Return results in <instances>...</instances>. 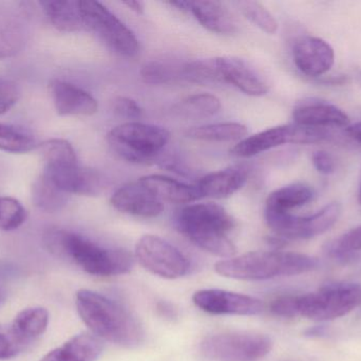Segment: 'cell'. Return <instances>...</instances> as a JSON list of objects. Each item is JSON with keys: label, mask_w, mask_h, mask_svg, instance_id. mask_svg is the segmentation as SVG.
<instances>
[{"label": "cell", "mask_w": 361, "mask_h": 361, "mask_svg": "<svg viewBox=\"0 0 361 361\" xmlns=\"http://www.w3.org/2000/svg\"><path fill=\"white\" fill-rule=\"evenodd\" d=\"M76 309L91 334L118 347L133 349L145 341L141 322L124 307L99 292H76Z\"/></svg>", "instance_id": "6da1fadb"}, {"label": "cell", "mask_w": 361, "mask_h": 361, "mask_svg": "<svg viewBox=\"0 0 361 361\" xmlns=\"http://www.w3.org/2000/svg\"><path fill=\"white\" fill-rule=\"evenodd\" d=\"M47 249L67 259L89 275L114 277L129 273L133 256L126 250L106 248L78 233L63 229H50L44 235Z\"/></svg>", "instance_id": "7a4b0ae2"}, {"label": "cell", "mask_w": 361, "mask_h": 361, "mask_svg": "<svg viewBox=\"0 0 361 361\" xmlns=\"http://www.w3.org/2000/svg\"><path fill=\"white\" fill-rule=\"evenodd\" d=\"M178 228L191 243L221 258H233L237 248L228 237L235 228L233 216L216 203H195L180 210Z\"/></svg>", "instance_id": "3957f363"}, {"label": "cell", "mask_w": 361, "mask_h": 361, "mask_svg": "<svg viewBox=\"0 0 361 361\" xmlns=\"http://www.w3.org/2000/svg\"><path fill=\"white\" fill-rule=\"evenodd\" d=\"M318 266L315 258L298 252L252 251L220 261L214 271L231 279L261 281L310 273Z\"/></svg>", "instance_id": "277c9868"}, {"label": "cell", "mask_w": 361, "mask_h": 361, "mask_svg": "<svg viewBox=\"0 0 361 361\" xmlns=\"http://www.w3.org/2000/svg\"><path fill=\"white\" fill-rule=\"evenodd\" d=\"M361 305V285L350 282L329 283L317 292L295 296L296 317L331 321L353 312Z\"/></svg>", "instance_id": "5b68a950"}, {"label": "cell", "mask_w": 361, "mask_h": 361, "mask_svg": "<svg viewBox=\"0 0 361 361\" xmlns=\"http://www.w3.org/2000/svg\"><path fill=\"white\" fill-rule=\"evenodd\" d=\"M171 133L164 127L141 122H127L108 134L114 150L130 162L154 160L169 143Z\"/></svg>", "instance_id": "8992f818"}, {"label": "cell", "mask_w": 361, "mask_h": 361, "mask_svg": "<svg viewBox=\"0 0 361 361\" xmlns=\"http://www.w3.org/2000/svg\"><path fill=\"white\" fill-rule=\"evenodd\" d=\"M273 349L269 336L255 332H228L202 341V354L214 361H260Z\"/></svg>", "instance_id": "52a82bcc"}, {"label": "cell", "mask_w": 361, "mask_h": 361, "mask_svg": "<svg viewBox=\"0 0 361 361\" xmlns=\"http://www.w3.org/2000/svg\"><path fill=\"white\" fill-rule=\"evenodd\" d=\"M339 203H331L311 215L264 210L265 223L274 233L286 239H310L330 230L341 218Z\"/></svg>", "instance_id": "ba28073f"}, {"label": "cell", "mask_w": 361, "mask_h": 361, "mask_svg": "<svg viewBox=\"0 0 361 361\" xmlns=\"http://www.w3.org/2000/svg\"><path fill=\"white\" fill-rule=\"evenodd\" d=\"M85 28L94 32L118 54L133 57L139 53L137 36L114 13L97 1H80Z\"/></svg>", "instance_id": "9c48e42d"}, {"label": "cell", "mask_w": 361, "mask_h": 361, "mask_svg": "<svg viewBox=\"0 0 361 361\" xmlns=\"http://www.w3.org/2000/svg\"><path fill=\"white\" fill-rule=\"evenodd\" d=\"M135 256L144 268L164 279H179L190 269V263L178 248L156 235L139 239Z\"/></svg>", "instance_id": "30bf717a"}, {"label": "cell", "mask_w": 361, "mask_h": 361, "mask_svg": "<svg viewBox=\"0 0 361 361\" xmlns=\"http://www.w3.org/2000/svg\"><path fill=\"white\" fill-rule=\"evenodd\" d=\"M192 301L201 311L212 315L255 316L263 311L262 301L247 295L222 290H202Z\"/></svg>", "instance_id": "8fae6325"}, {"label": "cell", "mask_w": 361, "mask_h": 361, "mask_svg": "<svg viewBox=\"0 0 361 361\" xmlns=\"http://www.w3.org/2000/svg\"><path fill=\"white\" fill-rule=\"evenodd\" d=\"M44 174L66 194L95 196L104 189L101 174L78 162L44 167Z\"/></svg>", "instance_id": "7c38bea8"}, {"label": "cell", "mask_w": 361, "mask_h": 361, "mask_svg": "<svg viewBox=\"0 0 361 361\" xmlns=\"http://www.w3.org/2000/svg\"><path fill=\"white\" fill-rule=\"evenodd\" d=\"M293 59L301 73L310 78H319L334 65L335 52L333 47L322 38L305 36L295 42Z\"/></svg>", "instance_id": "4fadbf2b"}, {"label": "cell", "mask_w": 361, "mask_h": 361, "mask_svg": "<svg viewBox=\"0 0 361 361\" xmlns=\"http://www.w3.org/2000/svg\"><path fill=\"white\" fill-rule=\"evenodd\" d=\"M110 201L118 211L140 218H156L164 209L162 201L139 180L116 190Z\"/></svg>", "instance_id": "5bb4252c"}, {"label": "cell", "mask_w": 361, "mask_h": 361, "mask_svg": "<svg viewBox=\"0 0 361 361\" xmlns=\"http://www.w3.org/2000/svg\"><path fill=\"white\" fill-rule=\"evenodd\" d=\"M50 93L59 116H93L99 108L90 93L66 81L53 80Z\"/></svg>", "instance_id": "9a60e30c"}, {"label": "cell", "mask_w": 361, "mask_h": 361, "mask_svg": "<svg viewBox=\"0 0 361 361\" xmlns=\"http://www.w3.org/2000/svg\"><path fill=\"white\" fill-rule=\"evenodd\" d=\"M221 82L233 85L246 95H267L269 86L264 78L247 61L238 57H216Z\"/></svg>", "instance_id": "2e32d148"}, {"label": "cell", "mask_w": 361, "mask_h": 361, "mask_svg": "<svg viewBox=\"0 0 361 361\" xmlns=\"http://www.w3.org/2000/svg\"><path fill=\"white\" fill-rule=\"evenodd\" d=\"M295 124L301 126L324 129L348 127L351 123L349 116L341 108L320 100L301 102L293 112Z\"/></svg>", "instance_id": "e0dca14e"}, {"label": "cell", "mask_w": 361, "mask_h": 361, "mask_svg": "<svg viewBox=\"0 0 361 361\" xmlns=\"http://www.w3.org/2000/svg\"><path fill=\"white\" fill-rule=\"evenodd\" d=\"M286 143H295V126L281 125L271 127L256 135L244 138L231 150L233 156L247 158Z\"/></svg>", "instance_id": "ac0fdd59"}, {"label": "cell", "mask_w": 361, "mask_h": 361, "mask_svg": "<svg viewBox=\"0 0 361 361\" xmlns=\"http://www.w3.org/2000/svg\"><path fill=\"white\" fill-rule=\"evenodd\" d=\"M104 351V343L90 332H82L52 350L39 361H97Z\"/></svg>", "instance_id": "d6986e66"}, {"label": "cell", "mask_w": 361, "mask_h": 361, "mask_svg": "<svg viewBox=\"0 0 361 361\" xmlns=\"http://www.w3.org/2000/svg\"><path fill=\"white\" fill-rule=\"evenodd\" d=\"M247 182V172L242 167H229L212 172L197 184L201 197L222 199L237 193Z\"/></svg>", "instance_id": "ffe728a7"}, {"label": "cell", "mask_w": 361, "mask_h": 361, "mask_svg": "<svg viewBox=\"0 0 361 361\" xmlns=\"http://www.w3.org/2000/svg\"><path fill=\"white\" fill-rule=\"evenodd\" d=\"M139 182L162 203H189L201 199L197 186H189L166 176H144L140 178Z\"/></svg>", "instance_id": "44dd1931"}, {"label": "cell", "mask_w": 361, "mask_h": 361, "mask_svg": "<svg viewBox=\"0 0 361 361\" xmlns=\"http://www.w3.org/2000/svg\"><path fill=\"white\" fill-rule=\"evenodd\" d=\"M27 29L18 13L0 6V59L18 54L27 42Z\"/></svg>", "instance_id": "7402d4cb"}, {"label": "cell", "mask_w": 361, "mask_h": 361, "mask_svg": "<svg viewBox=\"0 0 361 361\" xmlns=\"http://www.w3.org/2000/svg\"><path fill=\"white\" fill-rule=\"evenodd\" d=\"M190 12L208 31L231 34L237 30L235 18L220 1L191 2Z\"/></svg>", "instance_id": "603a6c76"}, {"label": "cell", "mask_w": 361, "mask_h": 361, "mask_svg": "<svg viewBox=\"0 0 361 361\" xmlns=\"http://www.w3.org/2000/svg\"><path fill=\"white\" fill-rule=\"evenodd\" d=\"M44 14L55 29L61 32H78L86 30L80 1L52 0L40 2Z\"/></svg>", "instance_id": "cb8c5ba5"}, {"label": "cell", "mask_w": 361, "mask_h": 361, "mask_svg": "<svg viewBox=\"0 0 361 361\" xmlns=\"http://www.w3.org/2000/svg\"><path fill=\"white\" fill-rule=\"evenodd\" d=\"M49 313L44 307H29L17 314L10 331L21 345H30L46 332Z\"/></svg>", "instance_id": "d4e9b609"}, {"label": "cell", "mask_w": 361, "mask_h": 361, "mask_svg": "<svg viewBox=\"0 0 361 361\" xmlns=\"http://www.w3.org/2000/svg\"><path fill=\"white\" fill-rule=\"evenodd\" d=\"M315 196L313 188L302 182L288 184L271 192L265 203V209L273 211L290 212L302 207Z\"/></svg>", "instance_id": "484cf974"}, {"label": "cell", "mask_w": 361, "mask_h": 361, "mask_svg": "<svg viewBox=\"0 0 361 361\" xmlns=\"http://www.w3.org/2000/svg\"><path fill=\"white\" fill-rule=\"evenodd\" d=\"M247 135V127L241 123L224 122L192 127L186 131L190 139L205 142L241 141Z\"/></svg>", "instance_id": "4316f807"}, {"label": "cell", "mask_w": 361, "mask_h": 361, "mask_svg": "<svg viewBox=\"0 0 361 361\" xmlns=\"http://www.w3.org/2000/svg\"><path fill=\"white\" fill-rule=\"evenodd\" d=\"M220 99L210 93H197L189 95L173 107V112L185 119H206L220 112Z\"/></svg>", "instance_id": "83f0119b"}, {"label": "cell", "mask_w": 361, "mask_h": 361, "mask_svg": "<svg viewBox=\"0 0 361 361\" xmlns=\"http://www.w3.org/2000/svg\"><path fill=\"white\" fill-rule=\"evenodd\" d=\"M67 195L57 188L44 173L32 184V201L38 209L44 212L52 213L63 209L68 201Z\"/></svg>", "instance_id": "f1b7e54d"}, {"label": "cell", "mask_w": 361, "mask_h": 361, "mask_svg": "<svg viewBox=\"0 0 361 361\" xmlns=\"http://www.w3.org/2000/svg\"><path fill=\"white\" fill-rule=\"evenodd\" d=\"M36 138L27 129L0 123V150L10 154H27L38 148Z\"/></svg>", "instance_id": "f546056e"}, {"label": "cell", "mask_w": 361, "mask_h": 361, "mask_svg": "<svg viewBox=\"0 0 361 361\" xmlns=\"http://www.w3.org/2000/svg\"><path fill=\"white\" fill-rule=\"evenodd\" d=\"M180 78L195 84L205 85L221 82L216 57L185 63L180 66Z\"/></svg>", "instance_id": "4dcf8cb0"}, {"label": "cell", "mask_w": 361, "mask_h": 361, "mask_svg": "<svg viewBox=\"0 0 361 361\" xmlns=\"http://www.w3.org/2000/svg\"><path fill=\"white\" fill-rule=\"evenodd\" d=\"M42 154L44 167L78 162L75 150L72 144L65 139H50L38 146Z\"/></svg>", "instance_id": "1f68e13d"}, {"label": "cell", "mask_w": 361, "mask_h": 361, "mask_svg": "<svg viewBox=\"0 0 361 361\" xmlns=\"http://www.w3.org/2000/svg\"><path fill=\"white\" fill-rule=\"evenodd\" d=\"M361 250V225L328 244L326 252L331 258L341 262H348L354 256V252Z\"/></svg>", "instance_id": "d6a6232c"}, {"label": "cell", "mask_w": 361, "mask_h": 361, "mask_svg": "<svg viewBox=\"0 0 361 361\" xmlns=\"http://www.w3.org/2000/svg\"><path fill=\"white\" fill-rule=\"evenodd\" d=\"M27 216V211L20 201L10 196L0 197V230H16L23 226Z\"/></svg>", "instance_id": "836d02e7"}, {"label": "cell", "mask_w": 361, "mask_h": 361, "mask_svg": "<svg viewBox=\"0 0 361 361\" xmlns=\"http://www.w3.org/2000/svg\"><path fill=\"white\" fill-rule=\"evenodd\" d=\"M180 66L162 61H152L146 63L141 69V78L146 84L162 85L180 78Z\"/></svg>", "instance_id": "e575fe53"}, {"label": "cell", "mask_w": 361, "mask_h": 361, "mask_svg": "<svg viewBox=\"0 0 361 361\" xmlns=\"http://www.w3.org/2000/svg\"><path fill=\"white\" fill-rule=\"evenodd\" d=\"M239 6L244 16L259 29L267 34H275L277 32V20L260 2L241 1L239 2Z\"/></svg>", "instance_id": "d590c367"}, {"label": "cell", "mask_w": 361, "mask_h": 361, "mask_svg": "<svg viewBox=\"0 0 361 361\" xmlns=\"http://www.w3.org/2000/svg\"><path fill=\"white\" fill-rule=\"evenodd\" d=\"M20 97L18 85L8 78H0V114H6Z\"/></svg>", "instance_id": "8d00e7d4"}, {"label": "cell", "mask_w": 361, "mask_h": 361, "mask_svg": "<svg viewBox=\"0 0 361 361\" xmlns=\"http://www.w3.org/2000/svg\"><path fill=\"white\" fill-rule=\"evenodd\" d=\"M23 345L18 343L10 329L0 328V360H8L16 357L23 350Z\"/></svg>", "instance_id": "74e56055"}, {"label": "cell", "mask_w": 361, "mask_h": 361, "mask_svg": "<svg viewBox=\"0 0 361 361\" xmlns=\"http://www.w3.org/2000/svg\"><path fill=\"white\" fill-rule=\"evenodd\" d=\"M112 110L114 114L126 119H139L143 116L141 106L127 97H116L112 102Z\"/></svg>", "instance_id": "f35d334b"}, {"label": "cell", "mask_w": 361, "mask_h": 361, "mask_svg": "<svg viewBox=\"0 0 361 361\" xmlns=\"http://www.w3.org/2000/svg\"><path fill=\"white\" fill-rule=\"evenodd\" d=\"M312 161L315 169L324 175H330L335 172L334 158L326 150H317L314 153Z\"/></svg>", "instance_id": "ab89813d"}, {"label": "cell", "mask_w": 361, "mask_h": 361, "mask_svg": "<svg viewBox=\"0 0 361 361\" xmlns=\"http://www.w3.org/2000/svg\"><path fill=\"white\" fill-rule=\"evenodd\" d=\"M305 335L310 337V338H320V337L328 335V328H326V326H312V328L305 331Z\"/></svg>", "instance_id": "60d3db41"}, {"label": "cell", "mask_w": 361, "mask_h": 361, "mask_svg": "<svg viewBox=\"0 0 361 361\" xmlns=\"http://www.w3.org/2000/svg\"><path fill=\"white\" fill-rule=\"evenodd\" d=\"M347 131L356 142L361 144V122L355 123L353 125L350 124Z\"/></svg>", "instance_id": "b9f144b4"}, {"label": "cell", "mask_w": 361, "mask_h": 361, "mask_svg": "<svg viewBox=\"0 0 361 361\" xmlns=\"http://www.w3.org/2000/svg\"><path fill=\"white\" fill-rule=\"evenodd\" d=\"M123 4L127 6V8H130L133 12L137 13V14H143L144 13V4L141 1H135V0H128V1H124Z\"/></svg>", "instance_id": "7bdbcfd3"}, {"label": "cell", "mask_w": 361, "mask_h": 361, "mask_svg": "<svg viewBox=\"0 0 361 361\" xmlns=\"http://www.w3.org/2000/svg\"><path fill=\"white\" fill-rule=\"evenodd\" d=\"M169 4H171V6H175V8L180 11H190V1H173L169 2Z\"/></svg>", "instance_id": "ee69618b"}, {"label": "cell", "mask_w": 361, "mask_h": 361, "mask_svg": "<svg viewBox=\"0 0 361 361\" xmlns=\"http://www.w3.org/2000/svg\"><path fill=\"white\" fill-rule=\"evenodd\" d=\"M355 78L356 81H357L358 84L361 86V70H357V71L355 72Z\"/></svg>", "instance_id": "f6af8a7d"}, {"label": "cell", "mask_w": 361, "mask_h": 361, "mask_svg": "<svg viewBox=\"0 0 361 361\" xmlns=\"http://www.w3.org/2000/svg\"><path fill=\"white\" fill-rule=\"evenodd\" d=\"M358 201H360V203L361 205V180H360V189H358Z\"/></svg>", "instance_id": "bcb514c9"}, {"label": "cell", "mask_w": 361, "mask_h": 361, "mask_svg": "<svg viewBox=\"0 0 361 361\" xmlns=\"http://www.w3.org/2000/svg\"><path fill=\"white\" fill-rule=\"evenodd\" d=\"M2 300V292L1 290H0V301Z\"/></svg>", "instance_id": "7dc6e473"}]
</instances>
